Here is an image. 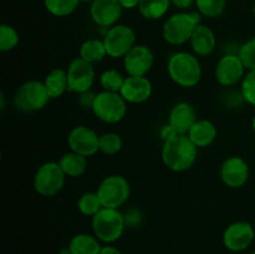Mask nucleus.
<instances>
[{"instance_id":"nucleus-20","label":"nucleus","mask_w":255,"mask_h":254,"mask_svg":"<svg viewBox=\"0 0 255 254\" xmlns=\"http://www.w3.org/2000/svg\"><path fill=\"white\" fill-rule=\"evenodd\" d=\"M218 131L209 120H198L188 132V137L197 147H207L216 139Z\"/></svg>"},{"instance_id":"nucleus-4","label":"nucleus","mask_w":255,"mask_h":254,"mask_svg":"<svg viewBox=\"0 0 255 254\" xmlns=\"http://www.w3.org/2000/svg\"><path fill=\"white\" fill-rule=\"evenodd\" d=\"M126 227V218L119 209L105 208L92 217V231L99 241L112 243L122 237Z\"/></svg>"},{"instance_id":"nucleus-5","label":"nucleus","mask_w":255,"mask_h":254,"mask_svg":"<svg viewBox=\"0 0 255 254\" xmlns=\"http://www.w3.org/2000/svg\"><path fill=\"white\" fill-rule=\"evenodd\" d=\"M102 207L119 209L124 206L131 194V186L128 181L121 174H111L105 177L96 191Z\"/></svg>"},{"instance_id":"nucleus-14","label":"nucleus","mask_w":255,"mask_h":254,"mask_svg":"<svg viewBox=\"0 0 255 254\" xmlns=\"http://www.w3.org/2000/svg\"><path fill=\"white\" fill-rule=\"evenodd\" d=\"M154 56L146 45H136L124 57V66L128 76H146L153 66Z\"/></svg>"},{"instance_id":"nucleus-21","label":"nucleus","mask_w":255,"mask_h":254,"mask_svg":"<svg viewBox=\"0 0 255 254\" xmlns=\"http://www.w3.org/2000/svg\"><path fill=\"white\" fill-rule=\"evenodd\" d=\"M59 164L62 171H64L65 176L72 177V178L82 176L87 168L86 157L72 151L62 154L60 157Z\"/></svg>"},{"instance_id":"nucleus-34","label":"nucleus","mask_w":255,"mask_h":254,"mask_svg":"<svg viewBox=\"0 0 255 254\" xmlns=\"http://www.w3.org/2000/svg\"><path fill=\"white\" fill-rule=\"evenodd\" d=\"M95 99H96V94H94V92H91V91H86V92H84V94H80L79 102H80V105L84 107V109H91L92 110Z\"/></svg>"},{"instance_id":"nucleus-2","label":"nucleus","mask_w":255,"mask_h":254,"mask_svg":"<svg viewBox=\"0 0 255 254\" xmlns=\"http://www.w3.org/2000/svg\"><path fill=\"white\" fill-rule=\"evenodd\" d=\"M169 77L181 87H194L199 84L202 77V66L199 60L189 52H174L169 56L168 65Z\"/></svg>"},{"instance_id":"nucleus-10","label":"nucleus","mask_w":255,"mask_h":254,"mask_svg":"<svg viewBox=\"0 0 255 254\" xmlns=\"http://www.w3.org/2000/svg\"><path fill=\"white\" fill-rule=\"evenodd\" d=\"M67 80H69V90L67 91L75 94H84L90 91L95 81V69L91 62L86 61L82 57H76L67 66Z\"/></svg>"},{"instance_id":"nucleus-1","label":"nucleus","mask_w":255,"mask_h":254,"mask_svg":"<svg viewBox=\"0 0 255 254\" xmlns=\"http://www.w3.org/2000/svg\"><path fill=\"white\" fill-rule=\"evenodd\" d=\"M198 147L191 141L188 134H176L164 142L162 147V161L173 172L188 171L194 164Z\"/></svg>"},{"instance_id":"nucleus-19","label":"nucleus","mask_w":255,"mask_h":254,"mask_svg":"<svg viewBox=\"0 0 255 254\" xmlns=\"http://www.w3.org/2000/svg\"><path fill=\"white\" fill-rule=\"evenodd\" d=\"M217 45L216 35L211 27L199 24L194 30L191 39V46L198 56H209L214 51Z\"/></svg>"},{"instance_id":"nucleus-27","label":"nucleus","mask_w":255,"mask_h":254,"mask_svg":"<svg viewBox=\"0 0 255 254\" xmlns=\"http://www.w3.org/2000/svg\"><path fill=\"white\" fill-rule=\"evenodd\" d=\"M77 208H79L80 213H82L84 216L94 217L95 214L101 211L102 204L96 192H87L79 198Z\"/></svg>"},{"instance_id":"nucleus-31","label":"nucleus","mask_w":255,"mask_h":254,"mask_svg":"<svg viewBox=\"0 0 255 254\" xmlns=\"http://www.w3.org/2000/svg\"><path fill=\"white\" fill-rule=\"evenodd\" d=\"M20 41L19 34L12 26L1 24L0 26V51L7 52L17 46Z\"/></svg>"},{"instance_id":"nucleus-15","label":"nucleus","mask_w":255,"mask_h":254,"mask_svg":"<svg viewBox=\"0 0 255 254\" xmlns=\"http://www.w3.org/2000/svg\"><path fill=\"white\" fill-rule=\"evenodd\" d=\"M249 166L242 157L233 156L222 163L221 178L226 186L231 188H241L248 182Z\"/></svg>"},{"instance_id":"nucleus-13","label":"nucleus","mask_w":255,"mask_h":254,"mask_svg":"<svg viewBox=\"0 0 255 254\" xmlns=\"http://www.w3.org/2000/svg\"><path fill=\"white\" fill-rule=\"evenodd\" d=\"M244 64L238 55H224L216 67V79L222 86H234L244 79Z\"/></svg>"},{"instance_id":"nucleus-3","label":"nucleus","mask_w":255,"mask_h":254,"mask_svg":"<svg viewBox=\"0 0 255 254\" xmlns=\"http://www.w3.org/2000/svg\"><path fill=\"white\" fill-rule=\"evenodd\" d=\"M199 24H201L199 12H177L164 22L162 34L168 44L183 45L187 41H191L192 35Z\"/></svg>"},{"instance_id":"nucleus-42","label":"nucleus","mask_w":255,"mask_h":254,"mask_svg":"<svg viewBox=\"0 0 255 254\" xmlns=\"http://www.w3.org/2000/svg\"><path fill=\"white\" fill-rule=\"evenodd\" d=\"M251 254H255V252H253V253H251Z\"/></svg>"},{"instance_id":"nucleus-23","label":"nucleus","mask_w":255,"mask_h":254,"mask_svg":"<svg viewBox=\"0 0 255 254\" xmlns=\"http://www.w3.org/2000/svg\"><path fill=\"white\" fill-rule=\"evenodd\" d=\"M69 249L71 254H100L102 247L96 237L81 233L71 239Z\"/></svg>"},{"instance_id":"nucleus-25","label":"nucleus","mask_w":255,"mask_h":254,"mask_svg":"<svg viewBox=\"0 0 255 254\" xmlns=\"http://www.w3.org/2000/svg\"><path fill=\"white\" fill-rule=\"evenodd\" d=\"M106 55L107 51L106 47H105L104 40L89 39L82 42V45L80 46V57L91 62V64L101 61Z\"/></svg>"},{"instance_id":"nucleus-36","label":"nucleus","mask_w":255,"mask_h":254,"mask_svg":"<svg viewBox=\"0 0 255 254\" xmlns=\"http://www.w3.org/2000/svg\"><path fill=\"white\" fill-rule=\"evenodd\" d=\"M172 4L174 5L176 7L181 10H186L188 9L189 6H192L193 2H196V0H171Z\"/></svg>"},{"instance_id":"nucleus-24","label":"nucleus","mask_w":255,"mask_h":254,"mask_svg":"<svg viewBox=\"0 0 255 254\" xmlns=\"http://www.w3.org/2000/svg\"><path fill=\"white\" fill-rule=\"evenodd\" d=\"M171 2V0H141L138 4L139 14L144 19L157 20L167 14Z\"/></svg>"},{"instance_id":"nucleus-41","label":"nucleus","mask_w":255,"mask_h":254,"mask_svg":"<svg viewBox=\"0 0 255 254\" xmlns=\"http://www.w3.org/2000/svg\"><path fill=\"white\" fill-rule=\"evenodd\" d=\"M253 12H254V15H255V5H254V7H253Z\"/></svg>"},{"instance_id":"nucleus-7","label":"nucleus","mask_w":255,"mask_h":254,"mask_svg":"<svg viewBox=\"0 0 255 254\" xmlns=\"http://www.w3.org/2000/svg\"><path fill=\"white\" fill-rule=\"evenodd\" d=\"M50 96L45 84L37 80H30L22 84L14 95V106L17 111L35 112L44 109Z\"/></svg>"},{"instance_id":"nucleus-30","label":"nucleus","mask_w":255,"mask_h":254,"mask_svg":"<svg viewBox=\"0 0 255 254\" xmlns=\"http://www.w3.org/2000/svg\"><path fill=\"white\" fill-rule=\"evenodd\" d=\"M100 152L104 154H116L122 148V138L115 132H106L100 136Z\"/></svg>"},{"instance_id":"nucleus-16","label":"nucleus","mask_w":255,"mask_h":254,"mask_svg":"<svg viewBox=\"0 0 255 254\" xmlns=\"http://www.w3.org/2000/svg\"><path fill=\"white\" fill-rule=\"evenodd\" d=\"M122 5L119 0H94L90 14L95 24L99 26H115L122 15Z\"/></svg>"},{"instance_id":"nucleus-12","label":"nucleus","mask_w":255,"mask_h":254,"mask_svg":"<svg viewBox=\"0 0 255 254\" xmlns=\"http://www.w3.org/2000/svg\"><path fill=\"white\" fill-rule=\"evenodd\" d=\"M255 238V229L249 222L239 221L229 224L223 233V243L231 252L246 251Z\"/></svg>"},{"instance_id":"nucleus-22","label":"nucleus","mask_w":255,"mask_h":254,"mask_svg":"<svg viewBox=\"0 0 255 254\" xmlns=\"http://www.w3.org/2000/svg\"><path fill=\"white\" fill-rule=\"evenodd\" d=\"M50 99H57L69 90L67 72L62 69H54L47 74L44 81Z\"/></svg>"},{"instance_id":"nucleus-37","label":"nucleus","mask_w":255,"mask_h":254,"mask_svg":"<svg viewBox=\"0 0 255 254\" xmlns=\"http://www.w3.org/2000/svg\"><path fill=\"white\" fill-rule=\"evenodd\" d=\"M141 0H119L120 4L122 5L124 9H133V7L138 6Z\"/></svg>"},{"instance_id":"nucleus-28","label":"nucleus","mask_w":255,"mask_h":254,"mask_svg":"<svg viewBox=\"0 0 255 254\" xmlns=\"http://www.w3.org/2000/svg\"><path fill=\"white\" fill-rule=\"evenodd\" d=\"M125 80L126 79L122 76L119 70L110 69L102 72L101 76H100V84L104 87V91L120 92L124 86Z\"/></svg>"},{"instance_id":"nucleus-38","label":"nucleus","mask_w":255,"mask_h":254,"mask_svg":"<svg viewBox=\"0 0 255 254\" xmlns=\"http://www.w3.org/2000/svg\"><path fill=\"white\" fill-rule=\"evenodd\" d=\"M100 254H122V253L120 252V249L116 248V247L106 246V247H102Z\"/></svg>"},{"instance_id":"nucleus-17","label":"nucleus","mask_w":255,"mask_h":254,"mask_svg":"<svg viewBox=\"0 0 255 254\" xmlns=\"http://www.w3.org/2000/svg\"><path fill=\"white\" fill-rule=\"evenodd\" d=\"M197 121L196 109L189 102H178L169 111L168 125L178 134H188L189 129Z\"/></svg>"},{"instance_id":"nucleus-32","label":"nucleus","mask_w":255,"mask_h":254,"mask_svg":"<svg viewBox=\"0 0 255 254\" xmlns=\"http://www.w3.org/2000/svg\"><path fill=\"white\" fill-rule=\"evenodd\" d=\"M238 56L241 57L246 69L255 70V37H252L242 45Z\"/></svg>"},{"instance_id":"nucleus-39","label":"nucleus","mask_w":255,"mask_h":254,"mask_svg":"<svg viewBox=\"0 0 255 254\" xmlns=\"http://www.w3.org/2000/svg\"><path fill=\"white\" fill-rule=\"evenodd\" d=\"M252 127H253V131L255 133V116L253 117V121H252Z\"/></svg>"},{"instance_id":"nucleus-6","label":"nucleus","mask_w":255,"mask_h":254,"mask_svg":"<svg viewBox=\"0 0 255 254\" xmlns=\"http://www.w3.org/2000/svg\"><path fill=\"white\" fill-rule=\"evenodd\" d=\"M92 112L105 124H119L127 114L126 100L120 92L101 91L96 95Z\"/></svg>"},{"instance_id":"nucleus-11","label":"nucleus","mask_w":255,"mask_h":254,"mask_svg":"<svg viewBox=\"0 0 255 254\" xmlns=\"http://www.w3.org/2000/svg\"><path fill=\"white\" fill-rule=\"evenodd\" d=\"M70 151L85 157H91L100 151V136L87 126H76L67 137Z\"/></svg>"},{"instance_id":"nucleus-40","label":"nucleus","mask_w":255,"mask_h":254,"mask_svg":"<svg viewBox=\"0 0 255 254\" xmlns=\"http://www.w3.org/2000/svg\"><path fill=\"white\" fill-rule=\"evenodd\" d=\"M82 1H91L92 2V1H94V0H82Z\"/></svg>"},{"instance_id":"nucleus-29","label":"nucleus","mask_w":255,"mask_h":254,"mask_svg":"<svg viewBox=\"0 0 255 254\" xmlns=\"http://www.w3.org/2000/svg\"><path fill=\"white\" fill-rule=\"evenodd\" d=\"M198 12L207 17H217L226 10L227 0H196Z\"/></svg>"},{"instance_id":"nucleus-35","label":"nucleus","mask_w":255,"mask_h":254,"mask_svg":"<svg viewBox=\"0 0 255 254\" xmlns=\"http://www.w3.org/2000/svg\"><path fill=\"white\" fill-rule=\"evenodd\" d=\"M176 134H178V133H177V132L174 131V129L172 128L171 126H169V125H167V126H164L163 128L161 129V137H162V139H163L164 142L168 141L169 138L174 137Z\"/></svg>"},{"instance_id":"nucleus-26","label":"nucleus","mask_w":255,"mask_h":254,"mask_svg":"<svg viewBox=\"0 0 255 254\" xmlns=\"http://www.w3.org/2000/svg\"><path fill=\"white\" fill-rule=\"evenodd\" d=\"M45 7L54 16H69L79 6L80 0H44Z\"/></svg>"},{"instance_id":"nucleus-8","label":"nucleus","mask_w":255,"mask_h":254,"mask_svg":"<svg viewBox=\"0 0 255 254\" xmlns=\"http://www.w3.org/2000/svg\"><path fill=\"white\" fill-rule=\"evenodd\" d=\"M64 171L59 162H46L39 167L34 176V188L40 196L54 197L65 184Z\"/></svg>"},{"instance_id":"nucleus-9","label":"nucleus","mask_w":255,"mask_h":254,"mask_svg":"<svg viewBox=\"0 0 255 254\" xmlns=\"http://www.w3.org/2000/svg\"><path fill=\"white\" fill-rule=\"evenodd\" d=\"M104 44L110 57H125L136 46V34L127 25H115L105 35Z\"/></svg>"},{"instance_id":"nucleus-18","label":"nucleus","mask_w":255,"mask_h":254,"mask_svg":"<svg viewBox=\"0 0 255 254\" xmlns=\"http://www.w3.org/2000/svg\"><path fill=\"white\" fill-rule=\"evenodd\" d=\"M121 96L129 104H142L152 95V84L146 76L126 77L120 91Z\"/></svg>"},{"instance_id":"nucleus-33","label":"nucleus","mask_w":255,"mask_h":254,"mask_svg":"<svg viewBox=\"0 0 255 254\" xmlns=\"http://www.w3.org/2000/svg\"><path fill=\"white\" fill-rule=\"evenodd\" d=\"M242 97L244 101L255 106V70H249L248 74L244 76L241 86Z\"/></svg>"}]
</instances>
